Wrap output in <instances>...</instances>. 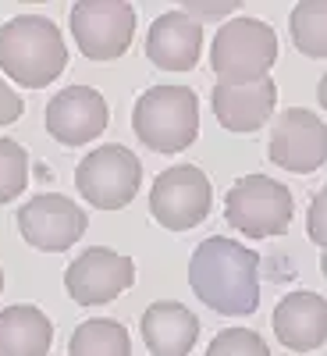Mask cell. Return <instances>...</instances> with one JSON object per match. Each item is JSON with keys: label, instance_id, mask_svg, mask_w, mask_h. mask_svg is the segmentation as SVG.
Masks as SVG:
<instances>
[{"label": "cell", "instance_id": "6da1fadb", "mask_svg": "<svg viewBox=\"0 0 327 356\" xmlns=\"http://www.w3.org/2000/svg\"><path fill=\"white\" fill-rule=\"evenodd\" d=\"M189 285L221 317H246L260 307V257L242 243L214 235L189 260Z\"/></svg>", "mask_w": 327, "mask_h": 356}, {"label": "cell", "instance_id": "7a4b0ae2", "mask_svg": "<svg viewBox=\"0 0 327 356\" xmlns=\"http://www.w3.org/2000/svg\"><path fill=\"white\" fill-rule=\"evenodd\" d=\"M68 65L65 36L50 18L18 15L0 25V72L11 82L43 89Z\"/></svg>", "mask_w": 327, "mask_h": 356}, {"label": "cell", "instance_id": "3957f363", "mask_svg": "<svg viewBox=\"0 0 327 356\" xmlns=\"http://www.w3.org/2000/svg\"><path fill=\"white\" fill-rule=\"evenodd\" d=\"M132 129L157 154H178L199 136V97L189 86H153L135 100Z\"/></svg>", "mask_w": 327, "mask_h": 356}, {"label": "cell", "instance_id": "277c9868", "mask_svg": "<svg viewBox=\"0 0 327 356\" xmlns=\"http://www.w3.org/2000/svg\"><path fill=\"white\" fill-rule=\"evenodd\" d=\"M278 61V36L260 18H231L217 29L210 47V68L221 82H260Z\"/></svg>", "mask_w": 327, "mask_h": 356}, {"label": "cell", "instance_id": "5b68a950", "mask_svg": "<svg viewBox=\"0 0 327 356\" xmlns=\"http://www.w3.org/2000/svg\"><path fill=\"white\" fill-rule=\"evenodd\" d=\"M295 214L292 193L267 175L239 178L224 196V221L246 239H274L285 235Z\"/></svg>", "mask_w": 327, "mask_h": 356}, {"label": "cell", "instance_id": "8992f818", "mask_svg": "<svg viewBox=\"0 0 327 356\" xmlns=\"http://www.w3.org/2000/svg\"><path fill=\"white\" fill-rule=\"evenodd\" d=\"M75 186L82 200H89L100 211H121L142 186V164L128 146H97L93 154L82 157Z\"/></svg>", "mask_w": 327, "mask_h": 356}, {"label": "cell", "instance_id": "52a82bcc", "mask_svg": "<svg viewBox=\"0 0 327 356\" xmlns=\"http://www.w3.org/2000/svg\"><path fill=\"white\" fill-rule=\"evenodd\" d=\"M72 36L89 61H114L132 47L135 8L125 0H78L72 8Z\"/></svg>", "mask_w": 327, "mask_h": 356}, {"label": "cell", "instance_id": "ba28073f", "mask_svg": "<svg viewBox=\"0 0 327 356\" xmlns=\"http://www.w3.org/2000/svg\"><path fill=\"white\" fill-rule=\"evenodd\" d=\"M214 207V189L196 164H178L160 171V178L153 182L150 193V214L153 221H160V228L171 232H189L199 221H206Z\"/></svg>", "mask_w": 327, "mask_h": 356}, {"label": "cell", "instance_id": "9c48e42d", "mask_svg": "<svg viewBox=\"0 0 327 356\" xmlns=\"http://www.w3.org/2000/svg\"><path fill=\"white\" fill-rule=\"evenodd\" d=\"M89 228V218L85 211L61 196V193H43V196H33L22 203L18 211V232L28 246H36L43 253H65L72 250Z\"/></svg>", "mask_w": 327, "mask_h": 356}, {"label": "cell", "instance_id": "30bf717a", "mask_svg": "<svg viewBox=\"0 0 327 356\" xmlns=\"http://www.w3.org/2000/svg\"><path fill=\"white\" fill-rule=\"evenodd\" d=\"M135 282L132 257H121L107 246H93L75 257L65 271V289L78 307H103L114 303Z\"/></svg>", "mask_w": 327, "mask_h": 356}, {"label": "cell", "instance_id": "8fae6325", "mask_svg": "<svg viewBox=\"0 0 327 356\" xmlns=\"http://www.w3.org/2000/svg\"><path fill=\"white\" fill-rule=\"evenodd\" d=\"M267 154L292 175H310L327 161V125L306 107H288L271 129Z\"/></svg>", "mask_w": 327, "mask_h": 356}, {"label": "cell", "instance_id": "7c38bea8", "mask_svg": "<svg viewBox=\"0 0 327 356\" xmlns=\"http://www.w3.org/2000/svg\"><path fill=\"white\" fill-rule=\"evenodd\" d=\"M43 122L57 143L82 146V143H93L97 136H103V129L110 125V107L97 89L68 86L47 104Z\"/></svg>", "mask_w": 327, "mask_h": 356}, {"label": "cell", "instance_id": "4fadbf2b", "mask_svg": "<svg viewBox=\"0 0 327 356\" xmlns=\"http://www.w3.org/2000/svg\"><path fill=\"white\" fill-rule=\"evenodd\" d=\"M278 104V86L271 79L260 82H217L214 114L228 132H256L271 122Z\"/></svg>", "mask_w": 327, "mask_h": 356}, {"label": "cell", "instance_id": "5bb4252c", "mask_svg": "<svg viewBox=\"0 0 327 356\" xmlns=\"http://www.w3.org/2000/svg\"><path fill=\"white\" fill-rule=\"evenodd\" d=\"M203 50V25L182 8L164 11L146 36V57L164 72H192Z\"/></svg>", "mask_w": 327, "mask_h": 356}, {"label": "cell", "instance_id": "9a60e30c", "mask_svg": "<svg viewBox=\"0 0 327 356\" xmlns=\"http://www.w3.org/2000/svg\"><path fill=\"white\" fill-rule=\"evenodd\" d=\"M274 335L292 353H313L327 342V300L317 292H288L274 307Z\"/></svg>", "mask_w": 327, "mask_h": 356}, {"label": "cell", "instance_id": "2e32d148", "mask_svg": "<svg viewBox=\"0 0 327 356\" xmlns=\"http://www.w3.org/2000/svg\"><path fill=\"white\" fill-rule=\"evenodd\" d=\"M199 339V317L174 303L160 300L142 314V342L153 356H189Z\"/></svg>", "mask_w": 327, "mask_h": 356}, {"label": "cell", "instance_id": "e0dca14e", "mask_svg": "<svg viewBox=\"0 0 327 356\" xmlns=\"http://www.w3.org/2000/svg\"><path fill=\"white\" fill-rule=\"evenodd\" d=\"M53 342L50 317L33 303H15L0 314V356H47Z\"/></svg>", "mask_w": 327, "mask_h": 356}, {"label": "cell", "instance_id": "ac0fdd59", "mask_svg": "<svg viewBox=\"0 0 327 356\" xmlns=\"http://www.w3.org/2000/svg\"><path fill=\"white\" fill-rule=\"evenodd\" d=\"M68 356H132V339L121 321H82L68 339Z\"/></svg>", "mask_w": 327, "mask_h": 356}, {"label": "cell", "instance_id": "d6986e66", "mask_svg": "<svg viewBox=\"0 0 327 356\" xmlns=\"http://www.w3.org/2000/svg\"><path fill=\"white\" fill-rule=\"evenodd\" d=\"M292 43L306 57H327V0H303L288 18Z\"/></svg>", "mask_w": 327, "mask_h": 356}, {"label": "cell", "instance_id": "ffe728a7", "mask_svg": "<svg viewBox=\"0 0 327 356\" xmlns=\"http://www.w3.org/2000/svg\"><path fill=\"white\" fill-rule=\"evenodd\" d=\"M28 186V154L15 139H0V203L18 200Z\"/></svg>", "mask_w": 327, "mask_h": 356}, {"label": "cell", "instance_id": "44dd1931", "mask_svg": "<svg viewBox=\"0 0 327 356\" xmlns=\"http://www.w3.org/2000/svg\"><path fill=\"white\" fill-rule=\"evenodd\" d=\"M206 356H271V349L249 328H224L206 346Z\"/></svg>", "mask_w": 327, "mask_h": 356}, {"label": "cell", "instance_id": "7402d4cb", "mask_svg": "<svg viewBox=\"0 0 327 356\" xmlns=\"http://www.w3.org/2000/svg\"><path fill=\"white\" fill-rule=\"evenodd\" d=\"M306 232L317 246H324L327 253V189H320L310 203V214H306Z\"/></svg>", "mask_w": 327, "mask_h": 356}, {"label": "cell", "instance_id": "603a6c76", "mask_svg": "<svg viewBox=\"0 0 327 356\" xmlns=\"http://www.w3.org/2000/svg\"><path fill=\"white\" fill-rule=\"evenodd\" d=\"M22 111H25V100L18 97V89H11L4 79H0V125L18 122Z\"/></svg>", "mask_w": 327, "mask_h": 356}, {"label": "cell", "instance_id": "cb8c5ba5", "mask_svg": "<svg viewBox=\"0 0 327 356\" xmlns=\"http://www.w3.org/2000/svg\"><path fill=\"white\" fill-rule=\"evenodd\" d=\"M189 18H224L231 11H239V0H224V4H199V0H185V8H182Z\"/></svg>", "mask_w": 327, "mask_h": 356}, {"label": "cell", "instance_id": "d4e9b609", "mask_svg": "<svg viewBox=\"0 0 327 356\" xmlns=\"http://www.w3.org/2000/svg\"><path fill=\"white\" fill-rule=\"evenodd\" d=\"M317 97H320V107L327 111V75L320 79V86H317Z\"/></svg>", "mask_w": 327, "mask_h": 356}, {"label": "cell", "instance_id": "484cf974", "mask_svg": "<svg viewBox=\"0 0 327 356\" xmlns=\"http://www.w3.org/2000/svg\"><path fill=\"white\" fill-rule=\"evenodd\" d=\"M320 271H324V278H327V253L320 257Z\"/></svg>", "mask_w": 327, "mask_h": 356}, {"label": "cell", "instance_id": "4316f807", "mask_svg": "<svg viewBox=\"0 0 327 356\" xmlns=\"http://www.w3.org/2000/svg\"><path fill=\"white\" fill-rule=\"evenodd\" d=\"M0 292H4V271H0Z\"/></svg>", "mask_w": 327, "mask_h": 356}]
</instances>
